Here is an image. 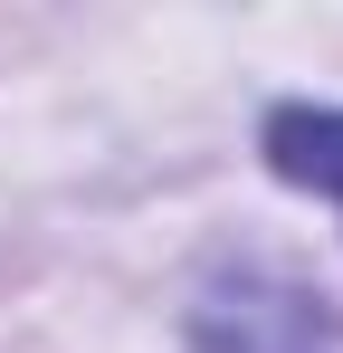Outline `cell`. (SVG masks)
I'll list each match as a JSON object with an SVG mask.
<instances>
[{
  "label": "cell",
  "instance_id": "6da1fadb",
  "mask_svg": "<svg viewBox=\"0 0 343 353\" xmlns=\"http://www.w3.org/2000/svg\"><path fill=\"white\" fill-rule=\"evenodd\" d=\"M200 353H334V315L305 287L238 277V296L200 305Z\"/></svg>",
  "mask_w": 343,
  "mask_h": 353
},
{
  "label": "cell",
  "instance_id": "7a4b0ae2",
  "mask_svg": "<svg viewBox=\"0 0 343 353\" xmlns=\"http://www.w3.org/2000/svg\"><path fill=\"white\" fill-rule=\"evenodd\" d=\"M267 163L305 191H334L343 201V115H315V105H286L267 124Z\"/></svg>",
  "mask_w": 343,
  "mask_h": 353
}]
</instances>
